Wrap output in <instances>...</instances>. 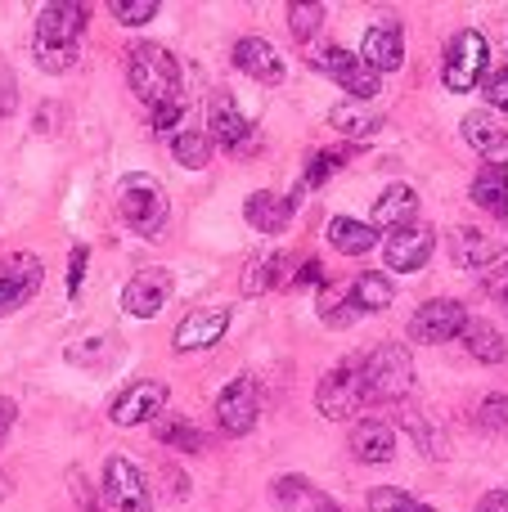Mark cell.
Masks as SVG:
<instances>
[{
    "instance_id": "6da1fadb",
    "label": "cell",
    "mask_w": 508,
    "mask_h": 512,
    "mask_svg": "<svg viewBox=\"0 0 508 512\" xmlns=\"http://www.w3.org/2000/svg\"><path fill=\"white\" fill-rule=\"evenodd\" d=\"M81 36H86V5L72 0H54L36 14L32 54L45 72H68L81 59Z\"/></svg>"
},
{
    "instance_id": "7a4b0ae2",
    "label": "cell",
    "mask_w": 508,
    "mask_h": 512,
    "mask_svg": "<svg viewBox=\"0 0 508 512\" xmlns=\"http://www.w3.org/2000/svg\"><path fill=\"white\" fill-rule=\"evenodd\" d=\"M126 81H131L135 99H144L149 108L171 104V99H185L180 95V63L171 59L167 45L135 41L131 50H126Z\"/></svg>"
},
{
    "instance_id": "3957f363",
    "label": "cell",
    "mask_w": 508,
    "mask_h": 512,
    "mask_svg": "<svg viewBox=\"0 0 508 512\" xmlns=\"http://www.w3.org/2000/svg\"><path fill=\"white\" fill-rule=\"evenodd\" d=\"M365 400H405L414 387V355L401 342H383L360 360Z\"/></svg>"
},
{
    "instance_id": "277c9868",
    "label": "cell",
    "mask_w": 508,
    "mask_h": 512,
    "mask_svg": "<svg viewBox=\"0 0 508 512\" xmlns=\"http://www.w3.org/2000/svg\"><path fill=\"white\" fill-rule=\"evenodd\" d=\"M117 212H122V221L131 225L135 234H144V239H153V234L167 225V189L158 185L153 176H144V171H135V176H122L117 180Z\"/></svg>"
},
{
    "instance_id": "5b68a950",
    "label": "cell",
    "mask_w": 508,
    "mask_h": 512,
    "mask_svg": "<svg viewBox=\"0 0 508 512\" xmlns=\"http://www.w3.org/2000/svg\"><path fill=\"white\" fill-rule=\"evenodd\" d=\"M486 63H491V45L477 27H464V32L450 36L446 45V63H441V81H446L450 95H468L473 86L486 81Z\"/></svg>"
},
{
    "instance_id": "8992f818",
    "label": "cell",
    "mask_w": 508,
    "mask_h": 512,
    "mask_svg": "<svg viewBox=\"0 0 508 512\" xmlns=\"http://www.w3.org/2000/svg\"><path fill=\"white\" fill-rule=\"evenodd\" d=\"M365 405V382H360V360H342L338 369H329L315 391V409L324 418H356Z\"/></svg>"
},
{
    "instance_id": "52a82bcc",
    "label": "cell",
    "mask_w": 508,
    "mask_h": 512,
    "mask_svg": "<svg viewBox=\"0 0 508 512\" xmlns=\"http://www.w3.org/2000/svg\"><path fill=\"white\" fill-rule=\"evenodd\" d=\"M104 504L113 512H153V495H149V481L144 472L135 468L131 459L113 454L104 463Z\"/></svg>"
},
{
    "instance_id": "ba28073f",
    "label": "cell",
    "mask_w": 508,
    "mask_h": 512,
    "mask_svg": "<svg viewBox=\"0 0 508 512\" xmlns=\"http://www.w3.org/2000/svg\"><path fill=\"white\" fill-rule=\"evenodd\" d=\"M41 279H45L41 256H32V252L5 256V261H0V319L23 310L27 301L41 292Z\"/></svg>"
},
{
    "instance_id": "9c48e42d",
    "label": "cell",
    "mask_w": 508,
    "mask_h": 512,
    "mask_svg": "<svg viewBox=\"0 0 508 512\" xmlns=\"http://www.w3.org/2000/svg\"><path fill=\"white\" fill-rule=\"evenodd\" d=\"M464 324H468L464 301H455V297H432V301H423V306L414 310L410 337H414V342H428V346L455 342V337L464 333Z\"/></svg>"
},
{
    "instance_id": "30bf717a",
    "label": "cell",
    "mask_w": 508,
    "mask_h": 512,
    "mask_svg": "<svg viewBox=\"0 0 508 512\" xmlns=\"http://www.w3.org/2000/svg\"><path fill=\"white\" fill-rule=\"evenodd\" d=\"M261 418V396L252 378H234L230 387L216 396V432L221 436H248Z\"/></svg>"
},
{
    "instance_id": "8fae6325",
    "label": "cell",
    "mask_w": 508,
    "mask_h": 512,
    "mask_svg": "<svg viewBox=\"0 0 508 512\" xmlns=\"http://www.w3.org/2000/svg\"><path fill=\"white\" fill-rule=\"evenodd\" d=\"M162 409H167V382L140 378L108 405V418H113L117 427H140V423H149V418H162Z\"/></svg>"
},
{
    "instance_id": "7c38bea8",
    "label": "cell",
    "mask_w": 508,
    "mask_h": 512,
    "mask_svg": "<svg viewBox=\"0 0 508 512\" xmlns=\"http://www.w3.org/2000/svg\"><path fill=\"white\" fill-rule=\"evenodd\" d=\"M207 131H212V140L221 144V149H230V153H252L257 149V131H252V122L239 113V104H234L225 90H216L212 95V108H207Z\"/></svg>"
},
{
    "instance_id": "4fadbf2b",
    "label": "cell",
    "mask_w": 508,
    "mask_h": 512,
    "mask_svg": "<svg viewBox=\"0 0 508 512\" xmlns=\"http://www.w3.org/2000/svg\"><path fill=\"white\" fill-rule=\"evenodd\" d=\"M437 252V230L428 225H405V230L387 234L383 243V256H387V270H401V274H414L432 261Z\"/></svg>"
},
{
    "instance_id": "5bb4252c",
    "label": "cell",
    "mask_w": 508,
    "mask_h": 512,
    "mask_svg": "<svg viewBox=\"0 0 508 512\" xmlns=\"http://www.w3.org/2000/svg\"><path fill=\"white\" fill-rule=\"evenodd\" d=\"M315 68L329 81H338L347 95H356V104L378 95V72H369L365 63H360V54H351V50H324L320 59H315Z\"/></svg>"
},
{
    "instance_id": "9a60e30c",
    "label": "cell",
    "mask_w": 508,
    "mask_h": 512,
    "mask_svg": "<svg viewBox=\"0 0 508 512\" xmlns=\"http://www.w3.org/2000/svg\"><path fill=\"white\" fill-rule=\"evenodd\" d=\"M225 328H230V310L225 306L189 310V315L176 324V333H171V346H176L180 355L185 351H207V346H216L225 337Z\"/></svg>"
},
{
    "instance_id": "2e32d148",
    "label": "cell",
    "mask_w": 508,
    "mask_h": 512,
    "mask_svg": "<svg viewBox=\"0 0 508 512\" xmlns=\"http://www.w3.org/2000/svg\"><path fill=\"white\" fill-rule=\"evenodd\" d=\"M508 256V239L491 230H473V225H464V230L450 234V261L459 265V270H486V265L504 261Z\"/></svg>"
},
{
    "instance_id": "e0dca14e",
    "label": "cell",
    "mask_w": 508,
    "mask_h": 512,
    "mask_svg": "<svg viewBox=\"0 0 508 512\" xmlns=\"http://www.w3.org/2000/svg\"><path fill=\"white\" fill-rule=\"evenodd\" d=\"M167 297H171V274L153 265V270H140V274H131V279H126L122 310H126V315H135V319H153L162 306H167Z\"/></svg>"
},
{
    "instance_id": "ac0fdd59",
    "label": "cell",
    "mask_w": 508,
    "mask_h": 512,
    "mask_svg": "<svg viewBox=\"0 0 508 512\" xmlns=\"http://www.w3.org/2000/svg\"><path fill=\"white\" fill-rule=\"evenodd\" d=\"M234 68H239L243 77H252L257 86H279L288 72L279 50L266 36H243V41H234Z\"/></svg>"
},
{
    "instance_id": "d6986e66",
    "label": "cell",
    "mask_w": 508,
    "mask_h": 512,
    "mask_svg": "<svg viewBox=\"0 0 508 512\" xmlns=\"http://www.w3.org/2000/svg\"><path fill=\"white\" fill-rule=\"evenodd\" d=\"M360 63H365L369 72H396L405 63V32H401V23H374L365 32V41H360Z\"/></svg>"
},
{
    "instance_id": "ffe728a7",
    "label": "cell",
    "mask_w": 508,
    "mask_h": 512,
    "mask_svg": "<svg viewBox=\"0 0 508 512\" xmlns=\"http://www.w3.org/2000/svg\"><path fill=\"white\" fill-rule=\"evenodd\" d=\"M464 140L486 158V167L508 171V126L495 113H468L464 117Z\"/></svg>"
},
{
    "instance_id": "44dd1931",
    "label": "cell",
    "mask_w": 508,
    "mask_h": 512,
    "mask_svg": "<svg viewBox=\"0 0 508 512\" xmlns=\"http://www.w3.org/2000/svg\"><path fill=\"white\" fill-rule=\"evenodd\" d=\"M414 216H419V194L410 185H387L374 203V230L396 234L405 225H414Z\"/></svg>"
},
{
    "instance_id": "7402d4cb",
    "label": "cell",
    "mask_w": 508,
    "mask_h": 512,
    "mask_svg": "<svg viewBox=\"0 0 508 512\" xmlns=\"http://www.w3.org/2000/svg\"><path fill=\"white\" fill-rule=\"evenodd\" d=\"M270 490H275L279 512H342L329 495H324V490H315L306 477H279Z\"/></svg>"
},
{
    "instance_id": "603a6c76",
    "label": "cell",
    "mask_w": 508,
    "mask_h": 512,
    "mask_svg": "<svg viewBox=\"0 0 508 512\" xmlns=\"http://www.w3.org/2000/svg\"><path fill=\"white\" fill-rule=\"evenodd\" d=\"M293 212H297V207L288 203V198L270 194V189H257V194L243 203V216H248V225H252V230H261V234H284L288 221H293Z\"/></svg>"
},
{
    "instance_id": "cb8c5ba5",
    "label": "cell",
    "mask_w": 508,
    "mask_h": 512,
    "mask_svg": "<svg viewBox=\"0 0 508 512\" xmlns=\"http://www.w3.org/2000/svg\"><path fill=\"white\" fill-rule=\"evenodd\" d=\"M347 297H351V306H356V315H383V310L396 301V283L387 279V274L365 270V274L351 279Z\"/></svg>"
},
{
    "instance_id": "d4e9b609",
    "label": "cell",
    "mask_w": 508,
    "mask_h": 512,
    "mask_svg": "<svg viewBox=\"0 0 508 512\" xmlns=\"http://www.w3.org/2000/svg\"><path fill=\"white\" fill-rule=\"evenodd\" d=\"M329 126H333L338 135H347V140H374V135L383 131V113H374V108H365V104H356V99H347V104H333Z\"/></svg>"
},
{
    "instance_id": "484cf974",
    "label": "cell",
    "mask_w": 508,
    "mask_h": 512,
    "mask_svg": "<svg viewBox=\"0 0 508 512\" xmlns=\"http://www.w3.org/2000/svg\"><path fill=\"white\" fill-rule=\"evenodd\" d=\"M351 454H356L360 463H392L396 432L387 423H356V432H351Z\"/></svg>"
},
{
    "instance_id": "4316f807",
    "label": "cell",
    "mask_w": 508,
    "mask_h": 512,
    "mask_svg": "<svg viewBox=\"0 0 508 512\" xmlns=\"http://www.w3.org/2000/svg\"><path fill=\"white\" fill-rule=\"evenodd\" d=\"M459 342H464L468 355H473V360H482V364H504V360H508V346H504L500 328L486 324V319H473V315H468V324H464V333H459Z\"/></svg>"
},
{
    "instance_id": "83f0119b",
    "label": "cell",
    "mask_w": 508,
    "mask_h": 512,
    "mask_svg": "<svg viewBox=\"0 0 508 512\" xmlns=\"http://www.w3.org/2000/svg\"><path fill=\"white\" fill-rule=\"evenodd\" d=\"M293 270V261H288L284 252H261L257 261H248V270H243V297H257V292H270L284 283V274Z\"/></svg>"
},
{
    "instance_id": "f1b7e54d",
    "label": "cell",
    "mask_w": 508,
    "mask_h": 512,
    "mask_svg": "<svg viewBox=\"0 0 508 512\" xmlns=\"http://www.w3.org/2000/svg\"><path fill=\"white\" fill-rule=\"evenodd\" d=\"M329 243H333V252H342V256H365L378 243V230L365 221H351V216H333Z\"/></svg>"
},
{
    "instance_id": "f546056e",
    "label": "cell",
    "mask_w": 508,
    "mask_h": 512,
    "mask_svg": "<svg viewBox=\"0 0 508 512\" xmlns=\"http://www.w3.org/2000/svg\"><path fill=\"white\" fill-rule=\"evenodd\" d=\"M473 203L482 207V212L500 216V221H508V171L500 167H482L473 180Z\"/></svg>"
},
{
    "instance_id": "4dcf8cb0",
    "label": "cell",
    "mask_w": 508,
    "mask_h": 512,
    "mask_svg": "<svg viewBox=\"0 0 508 512\" xmlns=\"http://www.w3.org/2000/svg\"><path fill=\"white\" fill-rule=\"evenodd\" d=\"M158 441L162 445H171V450H180V454H203L207 450V436L198 432L189 418H158Z\"/></svg>"
},
{
    "instance_id": "1f68e13d",
    "label": "cell",
    "mask_w": 508,
    "mask_h": 512,
    "mask_svg": "<svg viewBox=\"0 0 508 512\" xmlns=\"http://www.w3.org/2000/svg\"><path fill=\"white\" fill-rule=\"evenodd\" d=\"M171 158L189 171H203L212 162V140L203 131H176L171 135Z\"/></svg>"
},
{
    "instance_id": "d6a6232c",
    "label": "cell",
    "mask_w": 508,
    "mask_h": 512,
    "mask_svg": "<svg viewBox=\"0 0 508 512\" xmlns=\"http://www.w3.org/2000/svg\"><path fill=\"white\" fill-rule=\"evenodd\" d=\"M369 512H437V508L419 504L414 495H405V490H396V486H378L374 495H369Z\"/></svg>"
},
{
    "instance_id": "836d02e7",
    "label": "cell",
    "mask_w": 508,
    "mask_h": 512,
    "mask_svg": "<svg viewBox=\"0 0 508 512\" xmlns=\"http://www.w3.org/2000/svg\"><path fill=\"white\" fill-rule=\"evenodd\" d=\"M320 319H324V324H333V328H347L351 319H356V306H351L347 292H338V288H329V283H324V288H320Z\"/></svg>"
},
{
    "instance_id": "e575fe53",
    "label": "cell",
    "mask_w": 508,
    "mask_h": 512,
    "mask_svg": "<svg viewBox=\"0 0 508 512\" xmlns=\"http://www.w3.org/2000/svg\"><path fill=\"white\" fill-rule=\"evenodd\" d=\"M329 9L324 5H288V27H293V41H311L315 32L324 27Z\"/></svg>"
},
{
    "instance_id": "d590c367",
    "label": "cell",
    "mask_w": 508,
    "mask_h": 512,
    "mask_svg": "<svg viewBox=\"0 0 508 512\" xmlns=\"http://www.w3.org/2000/svg\"><path fill=\"white\" fill-rule=\"evenodd\" d=\"M108 14H113V23H122V27H144L158 18V0H113Z\"/></svg>"
},
{
    "instance_id": "8d00e7d4",
    "label": "cell",
    "mask_w": 508,
    "mask_h": 512,
    "mask_svg": "<svg viewBox=\"0 0 508 512\" xmlns=\"http://www.w3.org/2000/svg\"><path fill=\"white\" fill-rule=\"evenodd\" d=\"M351 153H356V149H324V153H315V158H311V171H306L302 185H306V189H320L324 180H329L333 171H338L342 162L351 158Z\"/></svg>"
},
{
    "instance_id": "74e56055",
    "label": "cell",
    "mask_w": 508,
    "mask_h": 512,
    "mask_svg": "<svg viewBox=\"0 0 508 512\" xmlns=\"http://www.w3.org/2000/svg\"><path fill=\"white\" fill-rule=\"evenodd\" d=\"M477 418H482L486 432H508V396H486Z\"/></svg>"
},
{
    "instance_id": "f35d334b",
    "label": "cell",
    "mask_w": 508,
    "mask_h": 512,
    "mask_svg": "<svg viewBox=\"0 0 508 512\" xmlns=\"http://www.w3.org/2000/svg\"><path fill=\"white\" fill-rule=\"evenodd\" d=\"M149 113H153V131H158V135H176L180 117H185V99H171V104H158V108H149Z\"/></svg>"
},
{
    "instance_id": "ab89813d",
    "label": "cell",
    "mask_w": 508,
    "mask_h": 512,
    "mask_svg": "<svg viewBox=\"0 0 508 512\" xmlns=\"http://www.w3.org/2000/svg\"><path fill=\"white\" fill-rule=\"evenodd\" d=\"M482 95L491 99V108H504V113H508V68L491 72V77L482 81Z\"/></svg>"
},
{
    "instance_id": "60d3db41",
    "label": "cell",
    "mask_w": 508,
    "mask_h": 512,
    "mask_svg": "<svg viewBox=\"0 0 508 512\" xmlns=\"http://www.w3.org/2000/svg\"><path fill=\"white\" fill-rule=\"evenodd\" d=\"M86 261H90V248H72L68 252V292L77 297L81 283H86Z\"/></svg>"
},
{
    "instance_id": "b9f144b4",
    "label": "cell",
    "mask_w": 508,
    "mask_h": 512,
    "mask_svg": "<svg viewBox=\"0 0 508 512\" xmlns=\"http://www.w3.org/2000/svg\"><path fill=\"white\" fill-rule=\"evenodd\" d=\"M18 108V86L14 77H0V117H9Z\"/></svg>"
},
{
    "instance_id": "7bdbcfd3",
    "label": "cell",
    "mask_w": 508,
    "mask_h": 512,
    "mask_svg": "<svg viewBox=\"0 0 508 512\" xmlns=\"http://www.w3.org/2000/svg\"><path fill=\"white\" fill-rule=\"evenodd\" d=\"M473 512H508V490H486Z\"/></svg>"
},
{
    "instance_id": "ee69618b",
    "label": "cell",
    "mask_w": 508,
    "mask_h": 512,
    "mask_svg": "<svg viewBox=\"0 0 508 512\" xmlns=\"http://www.w3.org/2000/svg\"><path fill=\"white\" fill-rule=\"evenodd\" d=\"M72 499L81 504V512H99V508H95V499H90V486H86V477H81V472L72 477Z\"/></svg>"
},
{
    "instance_id": "f6af8a7d",
    "label": "cell",
    "mask_w": 508,
    "mask_h": 512,
    "mask_svg": "<svg viewBox=\"0 0 508 512\" xmlns=\"http://www.w3.org/2000/svg\"><path fill=\"white\" fill-rule=\"evenodd\" d=\"M14 414H18L14 400H0V445H5V436L14 432Z\"/></svg>"
},
{
    "instance_id": "bcb514c9",
    "label": "cell",
    "mask_w": 508,
    "mask_h": 512,
    "mask_svg": "<svg viewBox=\"0 0 508 512\" xmlns=\"http://www.w3.org/2000/svg\"><path fill=\"white\" fill-rule=\"evenodd\" d=\"M0 495H9V477H5V472H0Z\"/></svg>"
},
{
    "instance_id": "7dc6e473",
    "label": "cell",
    "mask_w": 508,
    "mask_h": 512,
    "mask_svg": "<svg viewBox=\"0 0 508 512\" xmlns=\"http://www.w3.org/2000/svg\"><path fill=\"white\" fill-rule=\"evenodd\" d=\"M500 297H504V310H508V283H504V288H500Z\"/></svg>"
}]
</instances>
